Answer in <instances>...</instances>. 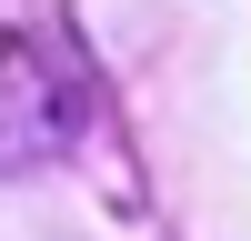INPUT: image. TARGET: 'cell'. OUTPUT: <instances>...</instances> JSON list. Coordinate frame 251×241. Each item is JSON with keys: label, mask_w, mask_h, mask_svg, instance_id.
<instances>
[{"label": "cell", "mask_w": 251, "mask_h": 241, "mask_svg": "<svg viewBox=\"0 0 251 241\" xmlns=\"http://www.w3.org/2000/svg\"><path fill=\"white\" fill-rule=\"evenodd\" d=\"M80 131V80L50 40L0 30V171H30V161H60Z\"/></svg>", "instance_id": "obj_1"}]
</instances>
